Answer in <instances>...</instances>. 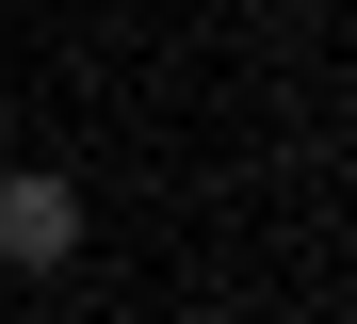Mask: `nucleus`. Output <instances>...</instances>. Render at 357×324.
<instances>
[{
  "label": "nucleus",
  "mask_w": 357,
  "mask_h": 324,
  "mask_svg": "<svg viewBox=\"0 0 357 324\" xmlns=\"http://www.w3.org/2000/svg\"><path fill=\"white\" fill-rule=\"evenodd\" d=\"M0 259H17V276L82 259V194H66V178H0Z\"/></svg>",
  "instance_id": "f257e3e1"
}]
</instances>
